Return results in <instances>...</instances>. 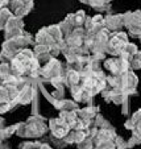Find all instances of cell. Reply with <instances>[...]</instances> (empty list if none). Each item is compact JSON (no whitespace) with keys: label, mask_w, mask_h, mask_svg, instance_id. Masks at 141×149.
Wrapping results in <instances>:
<instances>
[{"label":"cell","mask_w":141,"mask_h":149,"mask_svg":"<svg viewBox=\"0 0 141 149\" xmlns=\"http://www.w3.org/2000/svg\"><path fill=\"white\" fill-rule=\"evenodd\" d=\"M36 40L29 34L28 32H24L23 34H20L17 37H13L11 40H6L1 46V53H0V61L3 63H9L15 56L19 53L20 50L26 49L29 45L34 44Z\"/></svg>","instance_id":"6da1fadb"},{"label":"cell","mask_w":141,"mask_h":149,"mask_svg":"<svg viewBox=\"0 0 141 149\" xmlns=\"http://www.w3.org/2000/svg\"><path fill=\"white\" fill-rule=\"evenodd\" d=\"M49 130V125H46L45 119L42 116L33 115L26 121L19 123L16 130V135L23 139H38L42 137Z\"/></svg>","instance_id":"7a4b0ae2"},{"label":"cell","mask_w":141,"mask_h":149,"mask_svg":"<svg viewBox=\"0 0 141 149\" xmlns=\"http://www.w3.org/2000/svg\"><path fill=\"white\" fill-rule=\"evenodd\" d=\"M62 69L63 65L58 59L51 58L50 61H48L45 65H42L38 70V79L44 82H50L56 77L62 75ZM63 77V75H62Z\"/></svg>","instance_id":"3957f363"},{"label":"cell","mask_w":141,"mask_h":149,"mask_svg":"<svg viewBox=\"0 0 141 149\" xmlns=\"http://www.w3.org/2000/svg\"><path fill=\"white\" fill-rule=\"evenodd\" d=\"M127 44H128L127 34L123 33V32H113V33L110 34L107 46H106V53H110L112 56H119Z\"/></svg>","instance_id":"277c9868"},{"label":"cell","mask_w":141,"mask_h":149,"mask_svg":"<svg viewBox=\"0 0 141 149\" xmlns=\"http://www.w3.org/2000/svg\"><path fill=\"white\" fill-rule=\"evenodd\" d=\"M33 1L34 0H9V9L13 16L23 19L33 9Z\"/></svg>","instance_id":"5b68a950"},{"label":"cell","mask_w":141,"mask_h":149,"mask_svg":"<svg viewBox=\"0 0 141 149\" xmlns=\"http://www.w3.org/2000/svg\"><path fill=\"white\" fill-rule=\"evenodd\" d=\"M49 130L54 137L63 139L69 132H70V125L63 120L62 118H54L49 120Z\"/></svg>","instance_id":"8992f818"},{"label":"cell","mask_w":141,"mask_h":149,"mask_svg":"<svg viewBox=\"0 0 141 149\" xmlns=\"http://www.w3.org/2000/svg\"><path fill=\"white\" fill-rule=\"evenodd\" d=\"M24 23H23V19L21 17H16V16H12L9 19V21L7 23V26L4 29V37L6 40H11L13 37H17L20 34H23L24 31Z\"/></svg>","instance_id":"52a82bcc"},{"label":"cell","mask_w":141,"mask_h":149,"mask_svg":"<svg viewBox=\"0 0 141 149\" xmlns=\"http://www.w3.org/2000/svg\"><path fill=\"white\" fill-rule=\"evenodd\" d=\"M32 82H33V81L26 82L23 87H21V90H20V93H19V104L26 106V104L32 103V102H33V99L37 96L36 86H34Z\"/></svg>","instance_id":"ba28073f"},{"label":"cell","mask_w":141,"mask_h":149,"mask_svg":"<svg viewBox=\"0 0 141 149\" xmlns=\"http://www.w3.org/2000/svg\"><path fill=\"white\" fill-rule=\"evenodd\" d=\"M104 25L110 32H119L124 25V15L107 13V16L104 17Z\"/></svg>","instance_id":"9c48e42d"},{"label":"cell","mask_w":141,"mask_h":149,"mask_svg":"<svg viewBox=\"0 0 141 149\" xmlns=\"http://www.w3.org/2000/svg\"><path fill=\"white\" fill-rule=\"evenodd\" d=\"M86 19H87L86 12L81 9V11L75 12V13L67 15V17H66L65 20L73 26V28H83V26H85V23H86Z\"/></svg>","instance_id":"30bf717a"},{"label":"cell","mask_w":141,"mask_h":149,"mask_svg":"<svg viewBox=\"0 0 141 149\" xmlns=\"http://www.w3.org/2000/svg\"><path fill=\"white\" fill-rule=\"evenodd\" d=\"M87 136V130H70V132L63 137L67 145L70 144H78Z\"/></svg>","instance_id":"8fae6325"},{"label":"cell","mask_w":141,"mask_h":149,"mask_svg":"<svg viewBox=\"0 0 141 149\" xmlns=\"http://www.w3.org/2000/svg\"><path fill=\"white\" fill-rule=\"evenodd\" d=\"M13 16V13L11 12L9 8H3L0 9V31H4L7 26V23L9 21V19Z\"/></svg>","instance_id":"7c38bea8"},{"label":"cell","mask_w":141,"mask_h":149,"mask_svg":"<svg viewBox=\"0 0 141 149\" xmlns=\"http://www.w3.org/2000/svg\"><path fill=\"white\" fill-rule=\"evenodd\" d=\"M137 46L135 45V44H129L128 42L127 45L124 46V49H123L122 52H120V54L119 56L122 57V58H125V59H129L132 56H135L136 53H137Z\"/></svg>","instance_id":"4fadbf2b"},{"label":"cell","mask_w":141,"mask_h":149,"mask_svg":"<svg viewBox=\"0 0 141 149\" xmlns=\"http://www.w3.org/2000/svg\"><path fill=\"white\" fill-rule=\"evenodd\" d=\"M17 127H19V123L13 124V125H11V127H4L3 130H0V140H7V139H9L13 133H16Z\"/></svg>","instance_id":"5bb4252c"},{"label":"cell","mask_w":141,"mask_h":149,"mask_svg":"<svg viewBox=\"0 0 141 149\" xmlns=\"http://www.w3.org/2000/svg\"><path fill=\"white\" fill-rule=\"evenodd\" d=\"M76 146H78V149H94L95 148V143H94V139L87 135L81 143L76 144Z\"/></svg>","instance_id":"9a60e30c"},{"label":"cell","mask_w":141,"mask_h":149,"mask_svg":"<svg viewBox=\"0 0 141 149\" xmlns=\"http://www.w3.org/2000/svg\"><path fill=\"white\" fill-rule=\"evenodd\" d=\"M129 65H131V69L133 70H137V69H141V52L137 50V53L135 56H132L129 59Z\"/></svg>","instance_id":"2e32d148"},{"label":"cell","mask_w":141,"mask_h":149,"mask_svg":"<svg viewBox=\"0 0 141 149\" xmlns=\"http://www.w3.org/2000/svg\"><path fill=\"white\" fill-rule=\"evenodd\" d=\"M42 146V143L38 140L36 141H23L19 145V149H40Z\"/></svg>","instance_id":"e0dca14e"},{"label":"cell","mask_w":141,"mask_h":149,"mask_svg":"<svg viewBox=\"0 0 141 149\" xmlns=\"http://www.w3.org/2000/svg\"><path fill=\"white\" fill-rule=\"evenodd\" d=\"M113 143H115L116 149H128V143L123 137H120V136H116Z\"/></svg>","instance_id":"ac0fdd59"},{"label":"cell","mask_w":141,"mask_h":149,"mask_svg":"<svg viewBox=\"0 0 141 149\" xmlns=\"http://www.w3.org/2000/svg\"><path fill=\"white\" fill-rule=\"evenodd\" d=\"M94 149H116V148H115V143L112 140V141H107V143L98 144V145H95Z\"/></svg>","instance_id":"d6986e66"},{"label":"cell","mask_w":141,"mask_h":149,"mask_svg":"<svg viewBox=\"0 0 141 149\" xmlns=\"http://www.w3.org/2000/svg\"><path fill=\"white\" fill-rule=\"evenodd\" d=\"M128 143V148H133L135 145H138V144H141V139H138L137 136L133 135L132 137H131L129 141H127Z\"/></svg>","instance_id":"ffe728a7"},{"label":"cell","mask_w":141,"mask_h":149,"mask_svg":"<svg viewBox=\"0 0 141 149\" xmlns=\"http://www.w3.org/2000/svg\"><path fill=\"white\" fill-rule=\"evenodd\" d=\"M132 135L137 136L138 139H141V123H137L135 125V128L132 130Z\"/></svg>","instance_id":"44dd1931"},{"label":"cell","mask_w":141,"mask_h":149,"mask_svg":"<svg viewBox=\"0 0 141 149\" xmlns=\"http://www.w3.org/2000/svg\"><path fill=\"white\" fill-rule=\"evenodd\" d=\"M131 119H132V120L135 121L136 124H137V123H141V110H137V111H136V112L132 115V118H131Z\"/></svg>","instance_id":"7402d4cb"},{"label":"cell","mask_w":141,"mask_h":149,"mask_svg":"<svg viewBox=\"0 0 141 149\" xmlns=\"http://www.w3.org/2000/svg\"><path fill=\"white\" fill-rule=\"evenodd\" d=\"M0 149H11V145L7 140H0Z\"/></svg>","instance_id":"603a6c76"},{"label":"cell","mask_w":141,"mask_h":149,"mask_svg":"<svg viewBox=\"0 0 141 149\" xmlns=\"http://www.w3.org/2000/svg\"><path fill=\"white\" fill-rule=\"evenodd\" d=\"M9 8V0H0V9Z\"/></svg>","instance_id":"cb8c5ba5"},{"label":"cell","mask_w":141,"mask_h":149,"mask_svg":"<svg viewBox=\"0 0 141 149\" xmlns=\"http://www.w3.org/2000/svg\"><path fill=\"white\" fill-rule=\"evenodd\" d=\"M40 149H53V148H51L49 144H42V146H41Z\"/></svg>","instance_id":"d4e9b609"},{"label":"cell","mask_w":141,"mask_h":149,"mask_svg":"<svg viewBox=\"0 0 141 149\" xmlns=\"http://www.w3.org/2000/svg\"><path fill=\"white\" fill-rule=\"evenodd\" d=\"M4 128V119L0 118V130H3Z\"/></svg>","instance_id":"484cf974"},{"label":"cell","mask_w":141,"mask_h":149,"mask_svg":"<svg viewBox=\"0 0 141 149\" xmlns=\"http://www.w3.org/2000/svg\"><path fill=\"white\" fill-rule=\"evenodd\" d=\"M81 1H82L83 4H88V1H90V0H81Z\"/></svg>","instance_id":"4316f807"},{"label":"cell","mask_w":141,"mask_h":149,"mask_svg":"<svg viewBox=\"0 0 141 149\" xmlns=\"http://www.w3.org/2000/svg\"><path fill=\"white\" fill-rule=\"evenodd\" d=\"M110 1H112V0H106V3H108V4H110Z\"/></svg>","instance_id":"83f0119b"},{"label":"cell","mask_w":141,"mask_h":149,"mask_svg":"<svg viewBox=\"0 0 141 149\" xmlns=\"http://www.w3.org/2000/svg\"><path fill=\"white\" fill-rule=\"evenodd\" d=\"M138 38H140V42H141V36H140V37H138Z\"/></svg>","instance_id":"f1b7e54d"}]
</instances>
